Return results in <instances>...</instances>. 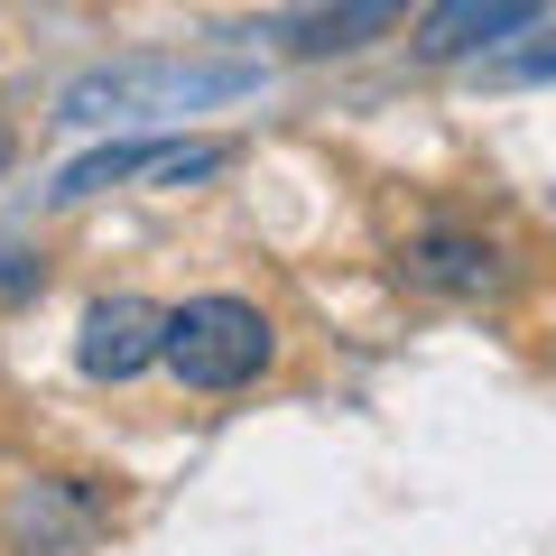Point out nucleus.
<instances>
[{
  "label": "nucleus",
  "mask_w": 556,
  "mask_h": 556,
  "mask_svg": "<svg viewBox=\"0 0 556 556\" xmlns=\"http://www.w3.org/2000/svg\"><path fill=\"white\" fill-rule=\"evenodd\" d=\"M159 334H167V306L102 298L93 316H84V334H75V362H84V380H139L159 362Z\"/></svg>",
  "instance_id": "obj_4"
},
{
  "label": "nucleus",
  "mask_w": 556,
  "mask_h": 556,
  "mask_svg": "<svg viewBox=\"0 0 556 556\" xmlns=\"http://www.w3.org/2000/svg\"><path fill=\"white\" fill-rule=\"evenodd\" d=\"M232 167V139H112V149H93V159H75L47 195L56 204H84L102 195V186H195V177H223Z\"/></svg>",
  "instance_id": "obj_3"
},
{
  "label": "nucleus",
  "mask_w": 556,
  "mask_h": 556,
  "mask_svg": "<svg viewBox=\"0 0 556 556\" xmlns=\"http://www.w3.org/2000/svg\"><path fill=\"white\" fill-rule=\"evenodd\" d=\"M408 20V0H325L306 20H288V56H343V47H371Z\"/></svg>",
  "instance_id": "obj_6"
},
{
  "label": "nucleus",
  "mask_w": 556,
  "mask_h": 556,
  "mask_svg": "<svg viewBox=\"0 0 556 556\" xmlns=\"http://www.w3.org/2000/svg\"><path fill=\"white\" fill-rule=\"evenodd\" d=\"M0 159H10V130H0Z\"/></svg>",
  "instance_id": "obj_8"
},
{
  "label": "nucleus",
  "mask_w": 556,
  "mask_h": 556,
  "mask_svg": "<svg viewBox=\"0 0 556 556\" xmlns=\"http://www.w3.org/2000/svg\"><path fill=\"white\" fill-rule=\"evenodd\" d=\"M241 65H102L65 93V121H112V112H186V102L241 93Z\"/></svg>",
  "instance_id": "obj_2"
},
{
  "label": "nucleus",
  "mask_w": 556,
  "mask_h": 556,
  "mask_svg": "<svg viewBox=\"0 0 556 556\" xmlns=\"http://www.w3.org/2000/svg\"><path fill=\"white\" fill-rule=\"evenodd\" d=\"M399 269L417 278V288H445V298H482V288H501V251L473 232H427L408 241V260Z\"/></svg>",
  "instance_id": "obj_7"
},
{
  "label": "nucleus",
  "mask_w": 556,
  "mask_h": 556,
  "mask_svg": "<svg viewBox=\"0 0 556 556\" xmlns=\"http://www.w3.org/2000/svg\"><path fill=\"white\" fill-rule=\"evenodd\" d=\"M547 0H437L427 20H417V56L427 65H455V56H482V47H501L510 28H529Z\"/></svg>",
  "instance_id": "obj_5"
},
{
  "label": "nucleus",
  "mask_w": 556,
  "mask_h": 556,
  "mask_svg": "<svg viewBox=\"0 0 556 556\" xmlns=\"http://www.w3.org/2000/svg\"><path fill=\"white\" fill-rule=\"evenodd\" d=\"M269 353H278V334L251 298H186V306H167V334H159V362L186 390H241V380L269 371Z\"/></svg>",
  "instance_id": "obj_1"
}]
</instances>
